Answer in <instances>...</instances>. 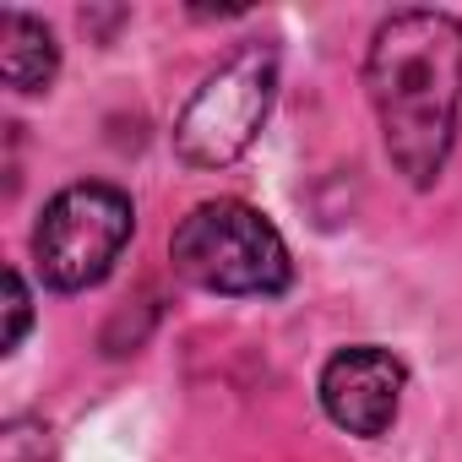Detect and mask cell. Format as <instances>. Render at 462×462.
Segmentation results:
<instances>
[{
	"label": "cell",
	"mask_w": 462,
	"mask_h": 462,
	"mask_svg": "<svg viewBox=\"0 0 462 462\" xmlns=\"http://www.w3.org/2000/svg\"><path fill=\"white\" fill-rule=\"evenodd\" d=\"M273 98H278V50L273 44L235 50L180 109L174 152L190 169H228L267 125Z\"/></svg>",
	"instance_id": "cell-3"
},
{
	"label": "cell",
	"mask_w": 462,
	"mask_h": 462,
	"mask_svg": "<svg viewBox=\"0 0 462 462\" xmlns=\"http://www.w3.org/2000/svg\"><path fill=\"white\" fill-rule=\"evenodd\" d=\"M365 88L386 158L413 190H430L462 120V23L446 12H392L365 55Z\"/></svg>",
	"instance_id": "cell-1"
},
{
	"label": "cell",
	"mask_w": 462,
	"mask_h": 462,
	"mask_svg": "<svg viewBox=\"0 0 462 462\" xmlns=\"http://www.w3.org/2000/svg\"><path fill=\"white\" fill-rule=\"evenodd\" d=\"M60 71L55 33L28 12H0V77L12 93H44Z\"/></svg>",
	"instance_id": "cell-6"
},
{
	"label": "cell",
	"mask_w": 462,
	"mask_h": 462,
	"mask_svg": "<svg viewBox=\"0 0 462 462\" xmlns=\"http://www.w3.org/2000/svg\"><path fill=\"white\" fill-rule=\"evenodd\" d=\"M402 386H408L402 359L386 354V348L359 343V348H343V354L327 359V370H321V408H327V419L337 430L375 440V435L392 430V419L402 408Z\"/></svg>",
	"instance_id": "cell-5"
},
{
	"label": "cell",
	"mask_w": 462,
	"mask_h": 462,
	"mask_svg": "<svg viewBox=\"0 0 462 462\" xmlns=\"http://www.w3.org/2000/svg\"><path fill=\"white\" fill-rule=\"evenodd\" d=\"M169 256L174 273L207 294H283L294 278L283 235L235 196L190 207L169 240Z\"/></svg>",
	"instance_id": "cell-2"
},
{
	"label": "cell",
	"mask_w": 462,
	"mask_h": 462,
	"mask_svg": "<svg viewBox=\"0 0 462 462\" xmlns=\"http://www.w3.org/2000/svg\"><path fill=\"white\" fill-rule=\"evenodd\" d=\"M131 228H136V212H131L125 190H115L104 180L66 185L33 228L39 278L60 294L104 283L109 267L120 262V251L131 245Z\"/></svg>",
	"instance_id": "cell-4"
},
{
	"label": "cell",
	"mask_w": 462,
	"mask_h": 462,
	"mask_svg": "<svg viewBox=\"0 0 462 462\" xmlns=\"http://www.w3.org/2000/svg\"><path fill=\"white\" fill-rule=\"evenodd\" d=\"M28 321H33L28 283H23V273H6V337H0V354H17V343H23Z\"/></svg>",
	"instance_id": "cell-7"
},
{
	"label": "cell",
	"mask_w": 462,
	"mask_h": 462,
	"mask_svg": "<svg viewBox=\"0 0 462 462\" xmlns=\"http://www.w3.org/2000/svg\"><path fill=\"white\" fill-rule=\"evenodd\" d=\"M28 435H33L28 424H12V430H6V462H44V451L28 457Z\"/></svg>",
	"instance_id": "cell-8"
}]
</instances>
